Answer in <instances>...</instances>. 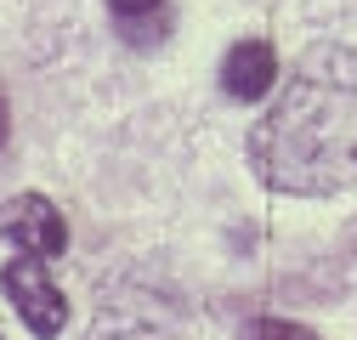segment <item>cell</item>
<instances>
[{"label": "cell", "mask_w": 357, "mask_h": 340, "mask_svg": "<svg viewBox=\"0 0 357 340\" xmlns=\"http://www.w3.org/2000/svg\"><path fill=\"white\" fill-rule=\"evenodd\" d=\"M0 233L17 249H29V255H46V261L68 249V222L57 216V204L40 199V193H23V199L0 204Z\"/></svg>", "instance_id": "obj_3"}, {"label": "cell", "mask_w": 357, "mask_h": 340, "mask_svg": "<svg viewBox=\"0 0 357 340\" xmlns=\"http://www.w3.org/2000/svg\"><path fill=\"white\" fill-rule=\"evenodd\" d=\"M108 12L137 46L153 40V34H165V0H108Z\"/></svg>", "instance_id": "obj_5"}, {"label": "cell", "mask_w": 357, "mask_h": 340, "mask_svg": "<svg viewBox=\"0 0 357 340\" xmlns=\"http://www.w3.org/2000/svg\"><path fill=\"white\" fill-rule=\"evenodd\" d=\"M273 79H278V52L266 46V40H238V46L221 57V91L238 97V102L266 97Z\"/></svg>", "instance_id": "obj_4"}, {"label": "cell", "mask_w": 357, "mask_h": 340, "mask_svg": "<svg viewBox=\"0 0 357 340\" xmlns=\"http://www.w3.org/2000/svg\"><path fill=\"white\" fill-rule=\"evenodd\" d=\"M250 164L266 187L324 199L357 182V52H306L284 97L250 137Z\"/></svg>", "instance_id": "obj_1"}, {"label": "cell", "mask_w": 357, "mask_h": 340, "mask_svg": "<svg viewBox=\"0 0 357 340\" xmlns=\"http://www.w3.org/2000/svg\"><path fill=\"white\" fill-rule=\"evenodd\" d=\"M0 289L12 295V307H17V318L40 334V340H52V334H63V323H68V301H63V289L52 284V272H46V255H17V261H6L0 267Z\"/></svg>", "instance_id": "obj_2"}, {"label": "cell", "mask_w": 357, "mask_h": 340, "mask_svg": "<svg viewBox=\"0 0 357 340\" xmlns=\"http://www.w3.org/2000/svg\"><path fill=\"white\" fill-rule=\"evenodd\" d=\"M6 131H12V114H6V97H0V142H6Z\"/></svg>", "instance_id": "obj_7"}, {"label": "cell", "mask_w": 357, "mask_h": 340, "mask_svg": "<svg viewBox=\"0 0 357 340\" xmlns=\"http://www.w3.org/2000/svg\"><path fill=\"white\" fill-rule=\"evenodd\" d=\"M255 340H318V334H312V329H301V323H284V318H266Z\"/></svg>", "instance_id": "obj_6"}]
</instances>
